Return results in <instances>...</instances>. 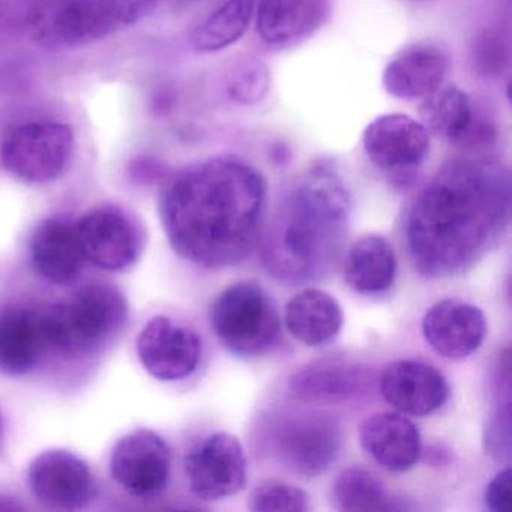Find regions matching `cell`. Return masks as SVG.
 I'll use <instances>...</instances> for the list:
<instances>
[{"mask_svg":"<svg viewBox=\"0 0 512 512\" xmlns=\"http://www.w3.org/2000/svg\"><path fill=\"white\" fill-rule=\"evenodd\" d=\"M137 356L155 379L176 382L187 379L199 367L202 340L193 329L166 316H155L137 337Z\"/></svg>","mask_w":512,"mask_h":512,"instance_id":"4fadbf2b","label":"cell"},{"mask_svg":"<svg viewBox=\"0 0 512 512\" xmlns=\"http://www.w3.org/2000/svg\"><path fill=\"white\" fill-rule=\"evenodd\" d=\"M340 446V425L328 413L289 416L275 431V454L281 463L307 478L325 472L337 458Z\"/></svg>","mask_w":512,"mask_h":512,"instance_id":"ba28073f","label":"cell"},{"mask_svg":"<svg viewBox=\"0 0 512 512\" xmlns=\"http://www.w3.org/2000/svg\"><path fill=\"white\" fill-rule=\"evenodd\" d=\"M35 499L53 509L82 508L94 496V476L73 452L50 449L34 458L28 472Z\"/></svg>","mask_w":512,"mask_h":512,"instance_id":"5bb4252c","label":"cell"},{"mask_svg":"<svg viewBox=\"0 0 512 512\" xmlns=\"http://www.w3.org/2000/svg\"><path fill=\"white\" fill-rule=\"evenodd\" d=\"M47 349L64 359L97 352L127 322L128 304L109 283H91L71 299L40 310Z\"/></svg>","mask_w":512,"mask_h":512,"instance_id":"277c9868","label":"cell"},{"mask_svg":"<svg viewBox=\"0 0 512 512\" xmlns=\"http://www.w3.org/2000/svg\"><path fill=\"white\" fill-rule=\"evenodd\" d=\"M209 316L218 340L236 355H263L280 340V314L257 283L242 281L224 289Z\"/></svg>","mask_w":512,"mask_h":512,"instance_id":"5b68a950","label":"cell"},{"mask_svg":"<svg viewBox=\"0 0 512 512\" xmlns=\"http://www.w3.org/2000/svg\"><path fill=\"white\" fill-rule=\"evenodd\" d=\"M172 470V451L152 430L131 431L118 440L110 457L113 479L133 496L151 499L163 493Z\"/></svg>","mask_w":512,"mask_h":512,"instance_id":"8fae6325","label":"cell"},{"mask_svg":"<svg viewBox=\"0 0 512 512\" xmlns=\"http://www.w3.org/2000/svg\"><path fill=\"white\" fill-rule=\"evenodd\" d=\"M368 160L383 172L409 176L430 154V133L421 121L403 113L377 116L362 134Z\"/></svg>","mask_w":512,"mask_h":512,"instance_id":"7c38bea8","label":"cell"},{"mask_svg":"<svg viewBox=\"0 0 512 512\" xmlns=\"http://www.w3.org/2000/svg\"><path fill=\"white\" fill-rule=\"evenodd\" d=\"M331 16V0H256L254 22L263 43L296 46L316 34Z\"/></svg>","mask_w":512,"mask_h":512,"instance_id":"d6986e66","label":"cell"},{"mask_svg":"<svg viewBox=\"0 0 512 512\" xmlns=\"http://www.w3.org/2000/svg\"><path fill=\"white\" fill-rule=\"evenodd\" d=\"M40 310L11 308L0 313V371L25 374L34 370L46 352Z\"/></svg>","mask_w":512,"mask_h":512,"instance_id":"7402d4cb","label":"cell"},{"mask_svg":"<svg viewBox=\"0 0 512 512\" xmlns=\"http://www.w3.org/2000/svg\"><path fill=\"white\" fill-rule=\"evenodd\" d=\"M268 185L262 173L233 157L212 158L170 179L160 215L173 250L208 269L241 263L265 221Z\"/></svg>","mask_w":512,"mask_h":512,"instance_id":"7a4b0ae2","label":"cell"},{"mask_svg":"<svg viewBox=\"0 0 512 512\" xmlns=\"http://www.w3.org/2000/svg\"><path fill=\"white\" fill-rule=\"evenodd\" d=\"M308 496L296 485L268 481L257 485L248 508L256 512H302L308 509Z\"/></svg>","mask_w":512,"mask_h":512,"instance_id":"f1b7e54d","label":"cell"},{"mask_svg":"<svg viewBox=\"0 0 512 512\" xmlns=\"http://www.w3.org/2000/svg\"><path fill=\"white\" fill-rule=\"evenodd\" d=\"M386 403L409 416H427L448 400L449 385L433 365L401 359L386 365L380 379Z\"/></svg>","mask_w":512,"mask_h":512,"instance_id":"e0dca14e","label":"cell"},{"mask_svg":"<svg viewBox=\"0 0 512 512\" xmlns=\"http://www.w3.org/2000/svg\"><path fill=\"white\" fill-rule=\"evenodd\" d=\"M397 277L394 248L383 236L359 238L347 251L344 278L350 289L361 295L388 292Z\"/></svg>","mask_w":512,"mask_h":512,"instance_id":"cb8c5ba5","label":"cell"},{"mask_svg":"<svg viewBox=\"0 0 512 512\" xmlns=\"http://www.w3.org/2000/svg\"><path fill=\"white\" fill-rule=\"evenodd\" d=\"M419 113L428 133L454 145L479 148L493 142V128L478 116L469 95L457 86H440L422 100Z\"/></svg>","mask_w":512,"mask_h":512,"instance_id":"9a60e30c","label":"cell"},{"mask_svg":"<svg viewBox=\"0 0 512 512\" xmlns=\"http://www.w3.org/2000/svg\"><path fill=\"white\" fill-rule=\"evenodd\" d=\"M362 383L361 368L341 359H323L305 365L289 380L290 389L296 397L320 403L349 400L361 391Z\"/></svg>","mask_w":512,"mask_h":512,"instance_id":"d4e9b609","label":"cell"},{"mask_svg":"<svg viewBox=\"0 0 512 512\" xmlns=\"http://www.w3.org/2000/svg\"><path fill=\"white\" fill-rule=\"evenodd\" d=\"M86 259L107 271H124L142 256L145 232L127 212L100 206L83 215L77 224Z\"/></svg>","mask_w":512,"mask_h":512,"instance_id":"30bf717a","label":"cell"},{"mask_svg":"<svg viewBox=\"0 0 512 512\" xmlns=\"http://www.w3.org/2000/svg\"><path fill=\"white\" fill-rule=\"evenodd\" d=\"M362 449L389 472H407L422 452L418 427L400 412L374 413L359 428Z\"/></svg>","mask_w":512,"mask_h":512,"instance_id":"ffe728a7","label":"cell"},{"mask_svg":"<svg viewBox=\"0 0 512 512\" xmlns=\"http://www.w3.org/2000/svg\"><path fill=\"white\" fill-rule=\"evenodd\" d=\"M185 475L199 499L220 500L239 493L247 481V458L238 437L220 431L197 443L185 457Z\"/></svg>","mask_w":512,"mask_h":512,"instance_id":"9c48e42d","label":"cell"},{"mask_svg":"<svg viewBox=\"0 0 512 512\" xmlns=\"http://www.w3.org/2000/svg\"><path fill=\"white\" fill-rule=\"evenodd\" d=\"M511 215V184L500 164L457 160L416 194L406 220L413 265L428 278L454 277L502 239Z\"/></svg>","mask_w":512,"mask_h":512,"instance_id":"6da1fadb","label":"cell"},{"mask_svg":"<svg viewBox=\"0 0 512 512\" xmlns=\"http://www.w3.org/2000/svg\"><path fill=\"white\" fill-rule=\"evenodd\" d=\"M284 323L299 343L319 347L340 334L344 314L337 299L325 290L305 289L287 302Z\"/></svg>","mask_w":512,"mask_h":512,"instance_id":"603a6c76","label":"cell"},{"mask_svg":"<svg viewBox=\"0 0 512 512\" xmlns=\"http://www.w3.org/2000/svg\"><path fill=\"white\" fill-rule=\"evenodd\" d=\"M74 149L71 127L59 122H31L16 128L2 143L5 170L26 184L56 181L70 164Z\"/></svg>","mask_w":512,"mask_h":512,"instance_id":"8992f818","label":"cell"},{"mask_svg":"<svg viewBox=\"0 0 512 512\" xmlns=\"http://www.w3.org/2000/svg\"><path fill=\"white\" fill-rule=\"evenodd\" d=\"M338 511L377 512L394 509L383 482L370 470L353 466L343 470L332 487Z\"/></svg>","mask_w":512,"mask_h":512,"instance_id":"4316f807","label":"cell"},{"mask_svg":"<svg viewBox=\"0 0 512 512\" xmlns=\"http://www.w3.org/2000/svg\"><path fill=\"white\" fill-rule=\"evenodd\" d=\"M155 4L157 0H70L56 11L52 35L67 47L86 46L136 25Z\"/></svg>","mask_w":512,"mask_h":512,"instance_id":"52a82bcc","label":"cell"},{"mask_svg":"<svg viewBox=\"0 0 512 512\" xmlns=\"http://www.w3.org/2000/svg\"><path fill=\"white\" fill-rule=\"evenodd\" d=\"M485 503L493 512H511V469L500 470L485 490Z\"/></svg>","mask_w":512,"mask_h":512,"instance_id":"f546056e","label":"cell"},{"mask_svg":"<svg viewBox=\"0 0 512 512\" xmlns=\"http://www.w3.org/2000/svg\"><path fill=\"white\" fill-rule=\"evenodd\" d=\"M31 259L50 283L64 286L76 280L86 260L76 227L58 218L43 221L32 235Z\"/></svg>","mask_w":512,"mask_h":512,"instance_id":"44dd1931","label":"cell"},{"mask_svg":"<svg viewBox=\"0 0 512 512\" xmlns=\"http://www.w3.org/2000/svg\"><path fill=\"white\" fill-rule=\"evenodd\" d=\"M350 196L331 163L314 164L295 182L266 232L263 256L286 281L322 277L340 254L349 226Z\"/></svg>","mask_w":512,"mask_h":512,"instance_id":"3957f363","label":"cell"},{"mask_svg":"<svg viewBox=\"0 0 512 512\" xmlns=\"http://www.w3.org/2000/svg\"><path fill=\"white\" fill-rule=\"evenodd\" d=\"M256 0H224L191 34L197 53L221 52L238 43L254 19Z\"/></svg>","mask_w":512,"mask_h":512,"instance_id":"484cf974","label":"cell"},{"mask_svg":"<svg viewBox=\"0 0 512 512\" xmlns=\"http://www.w3.org/2000/svg\"><path fill=\"white\" fill-rule=\"evenodd\" d=\"M422 332L437 355L460 361L481 347L487 322L475 305L458 299H443L425 313Z\"/></svg>","mask_w":512,"mask_h":512,"instance_id":"2e32d148","label":"cell"},{"mask_svg":"<svg viewBox=\"0 0 512 512\" xmlns=\"http://www.w3.org/2000/svg\"><path fill=\"white\" fill-rule=\"evenodd\" d=\"M269 86H271V76L266 65L262 61L248 59L233 68L229 85H227V94L235 103L250 106L265 98Z\"/></svg>","mask_w":512,"mask_h":512,"instance_id":"83f0119b","label":"cell"},{"mask_svg":"<svg viewBox=\"0 0 512 512\" xmlns=\"http://www.w3.org/2000/svg\"><path fill=\"white\" fill-rule=\"evenodd\" d=\"M449 58L439 46L413 43L398 50L383 70L382 85L398 100H424L445 85Z\"/></svg>","mask_w":512,"mask_h":512,"instance_id":"ac0fdd59","label":"cell"}]
</instances>
